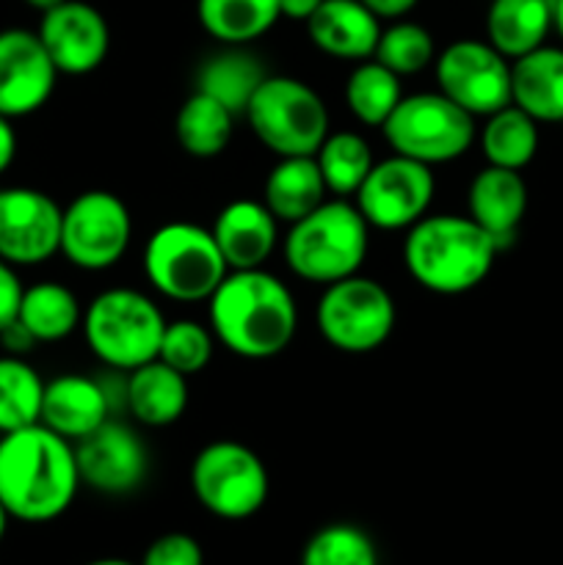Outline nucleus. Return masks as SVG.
<instances>
[{"label": "nucleus", "instance_id": "21", "mask_svg": "<svg viewBox=\"0 0 563 565\" xmlns=\"http://www.w3.org/2000/svg\"><path fill=\"white\" fill-rule=\"evenodd\" d=\"M309 39L320 53L340 61L373 58L381 20L362 0H323L307 20Z\"/></svg>", "mask_w": 563, "mask_h": 565}, {"label": "nucleus", "instance_id": "20", "mask_svg": "<svg viewBox=\"0 0 563 565\" xmlns=\"http://www.w3.org/2000/svg\"><path fill=\"white\" fill-rule=\"evenodd\" d=\"M528 213V182L519 171L486 166L472 177L467 191V215L484 226L500 248L517 237Z\"/></svg>", "mask_w": 563, "mask_h": 565}, {"label": "nucleus", "instance_id": "39", "mask_svg": "<svg viewBox=\"0 0 563 565\" xmlns=\"http://www.w3.org/2000/svg\"><path fill=\"white\" fill-rule=\"evenodd\" d=\"M0 342H3V348L11 356H22V353L31 351L33 345H39V342L33 340L31 331H28L20 320H14V323L6 326V329L0 331Z\"/></svg>", "mask_w": 563, "mask_h": 565}, {"label": "nucleus", "instance_id": "44", "mask_svg": "<svg viewBox=\"0 0 563 565\" xmlns=\"http://www.w3.org/2000/svg\"><path fill=\"white\" fill-rule=\"evenodd\" d=\"M22 3H28L31 6V9H36V11H50V9H55V6L59 3H64V0H22Z\"/></svg>", "mask_w": 563, "mask_h": 565}, {"label": "nucleus", "instance_id": "7", "mask_svg": "<svg viewBox=\"0 0 563 565\" xmlns=\"http://www.w3.org/2000/svg\"><path fill=\"white\" fill-rule=\"evenodd\" d=\"M259 143L279 158L315 154L329 136V108L309 83L268 75L254 92L246 114Z\"/></svg>", "mask_w": 563, "mask_h": 565}, {"label": "nucleus", "instance_id": "32", "mask_svg": "<svg viewBox=\"0 0 563 565\" xmlns=\"http://www.w3.org/2000/svg\"><path fill=\"white\" fill-rule=\"evenodd\" d=\"M315 160H318L326 188L337 199L357 196L359 185H362L364 177L370 174L375 163L370 143L359 132L351 130L329 132L318 152H315Z\"/></svg>", "mask_w": 563, "mask_h": 565}, {"label": "nucleus", "instance_id": "36", "mask_svg": "<svg viewBox=\"0 0 563 565\" xmlns=\"http://www.w3.org/2000/svg\"><path fill=\"white\" fill-rule=\"evenodd\" d=\"M215 351V334L210 326H202L199 320H171L166 323L163 340H160L158 359L174 367L182 375L202 373L210 364Z\"/></svg>", "mask_w": 563, "mask_h": 565}, {"label": "nucleus", "instance_id": "23", "mask_svg": "<svg viewBox=\"0 0 563 565\" xmlns=\"http://www.w3.org/2000/svg\"><path fill=\"white\" fill-rule=\"evenodd\" d=\"M125 406L147 428H166L188 408V375L160 359L130 370L125 381Z\"/></svg>", "mask_w": 563, "mask_h": 565}, {"label": "nucleus", "instance_id": "28", "mask_svg": "<svg viewBox=\"0 0 563 565\" xmlns=\"http://www.w3.org/2000/svg\"><path fill=\"white\" fill-rule=\"evenodd\" d=\"M232 132H235V114L204 92H193L177 110V143L191 158H219L230 147Z\"/></svg>", "mask_w": 563, "mask_h": 565}, {"label": "nucleus", "instance_id": "27", "mask_svg": "<svg viewBox=\"0 0 563 565\" xmlns=\"http://www.w3.org/2000/svg\"><path fill=\"white\" fill-rule=\"evenodd\" d=\"M199 25L226 47L265 36L279 20V0H196Z\"/></svg>", "mask_w": 563, "mask_h": 565}, {"label": "nucleus", "instance_id": "29", "mask_svg": "<svg viewBox=\"0 0 563 565\" xmlns=\"http://www.w3.org/2000/svg\"><path fill=\"white\" fill-rule=\"evenodd\" d=\"M17 320L36 342H61L83 323V309L75 292L61 281H36L22 290Z\"/></svg>", "mask_w": 563, "mask_h": 565}, {"label": "nucleus", "instance_id": "26", "mask_svg": "<svg viewBox=\"0 0 563 565\" xmlns=\"http://www.w3.org/2000/svg\"><path fill=\"white\" fill-rule=\"evenodd\" d=\"M268 77L265 66L241 47H226L210 55L196 75V92L210 94L235 116L246 114L254 92Z\"/></svg>", "mask_w": 563, "mask_h": 565}, {"label": "nucleus", "instance_id": "12", "mask_svg": "<svg viewBox=\"0 0 563 565\" xmlns=\"http://www.w3.org/2000/svg\"><path fill=\"white\" fill-rule=\"evenodd\" d=\"M436 180L431 166L419 160L392 154L373 163L370 174L357 191V207L370 230L401 232L428 215L434 202Z\"/></svg>", "mask_w": 563, "mask_h": 565}, {"label": "nucleus", "instance_id": "43", "mask_svg": "<svg viewBox=\"0 0 563 565\" xmlns=\"http://www.w3.org/2000/svg\"><path fill=\"white\" fill-rule=\"evenodd\" d=\"M552 28L563 39V0H552Z\"/></svg>", "mask_w": 563, "mask_h": 565}, {"label": "nucleus", "instance_id": "41", "mask_svg": "<svg viewBox=\"0 0 563 565\" xmlns=\"http://www.w3.org/2000/svg\"><path fill=\"white\" fill-rule=\"evenodd\" d=\"M379 20H401L406 17L419 0H362Z\"/></svg>", "mask_w": 563, "mask_h": 565}, {"label": "nucleus", "instance_id": "2", "mask_svg": "<svg viewBox=\"0 0 563 565\" xmlns=\"http://www.w3.org/2000/svg\"><path fill=\"white\" fill-rule=\"evenodd\" d=\"M208 315L215 342L252 362L287 351L298 329L290 287L265 268L230 270L208 298Z\"/></svg>", "mask_w": 563, "mask_h": 565}, {"label": "nucleus", "instance_id": "16", "mask_svg": "<svg viewBox=\"0 0 563 565\" xmlns=\"http://www.w3.org/2000/svg\"><path fill=\"white\" fill-rule=\"evenodd\" d=\"M55 81L59 70L36 31H0V114L9 119L36 114L53 97Z\"/></svg>", "mask_w": 563, "mask_h": 565}, {"label": "nucleus", "instance_id": "11", "mask_svg": "<svg viewBox=\"0 0 563 565\" xmlns=\"http://www.w3.org/2000/svg\"><path fill=\"white\" fill-rule=\"evenodd\" d=\"M132 241L130 207L110 191H83L64 207L61 254L81 270H108Z\"/></svg>", "mask_w": 563, "mask_h": 565}, {"label": "nucleus", "instance_id": "17", "mask_svg": "<svg viewBox=\"0 0 563 565\" xmlns=\"http://www.w3.org/2000/svg\"><path fill=\"white\" fill-rule=\"evenodd\" d=\"M36 33L59 75H88L108 58V20L103 11L83 0H64L44 11Z\"/></svg>", "mask_w": 563, "mask_h": 565}, {"label": "nucleus", "instance_id": "42", "mask_svg": "<svg viewBox=\"0 0 563 565\" xmlns=\"http://www.w3.org/2000/svg\"><path fill=\"white\" fill-rule=\"evenodd\" d=\"M323 0H279V14L293 22H307Z\"/></svg>", "mask_w": 563, "mask_h": 565}, {"label": "nucleus", "instance_id": "10", "mask_svg": "<svg viewBox=\"0 0 563 565\" xmlns=\"http://www.w3.org/2000/svg\"><path fill=\"white\" fill-rule=\"evenodd\" d=\"M191 489L199 505L224 522H243L263 511L270 480L263 458L241 441H210L191 463Z\"/></svg>", "mask_w": 563, "mask_h": 565}, {"label": "nucleus", "instance_id": "5", "mask_svg": "<svg viewBox=\"0 0 563 565\" xmlns=\"http://www.w3.org/2000/svg\"><path fill=\"white\" fill-rule=\"evenodd\" d=\"M166 323L169 320L147 292L132 287H110L92 298L81 326L88 351L105 367L130 373L158 359Z\"/></svg>", "mask_w": 563, "mask_h": 565}, {"label": "nucleus", "instance_id": "33", "mask_svg": "<svg viewBox=\"0 0 563 565\" xmlns=\"http://www.w3.org/2000/svg\"><path fill=\"white\" fill-rule=\"evenodd\" d=\"M44 381L22 356H0V434L36 425L42 417Z\"/></svg>", "mask_w": 563, "mask_h": 565}, {"label": "nucleus", "instance_id": "25", "mask_svg": "<svg viewBox=\"0 0 563 565\" xmlns=\"http://www.w3.org/2000/svg\"><path fill=\"white\" fill-rule=\"evenodd\" d=\"M552 31V0H491L486 14V42L517 61L541 47Z\"/></svg>", "mask_w": 563, "mask_h": 565}, {"label": "nucleus", "instance_id": "8", "mask_svg": "<svg viewBox=\"0 0 563 565\" xmlns=\"http://www.w3.org/2000/svg\"><path fill=\"white\" fill-rule=\"evenodd\" d=\"M392 152L419 160L425 166H442L461 158L475 143V116L458 108L442 92H419L403 97L390 119L381 125Z\"/></svg>", "mask_w": 563, "mask_h": 565}, {"label": "nucleus", "instance_id": "4", "mask_svg": "<svg viewBox=\"0 0 563 565\" xmlns=\"http://www.w3.org/2000/svg\"><path fill=\"white\" fill-rule=\"evenodd\" d=\"M370 248V224L357 204L326 199L320 207L290 224L282 254L298 279L312 285H334L359 274Z\"/></svg>", "mask_w": 563, "mask_h": 565}, {"label": "nucleus", "instance_id": "37", "mask_svg": "<svg viewBox=\"0 0 563 565\" xmlns=\"http://www.w3.org/2000/svg\"><path fill=\"white\" fill-rule=\"evenodd\" d=\"M138 565H204V552L193 535L166 533L147 546Z\"/></svg>", "mask_w": 563, "mask_h": 565}, {"label": "nucleus", "instance_id": "22", "mask_svg": "<svg viewBox=\"0 0 563 565\" xmlns=\"http://www.w3.org/2000/svg\"><path fill=\"white\" fill-rule=\"evenodd\" d=\"M511 103L535 121H563V47L541 44L511 61Z\"/></svg>", "mask_w": 563, "mask_h": 565}, {"label": "nucleus", "instance_id": "30", "mask_svg": "<svg viewBox=\"0 0 563 565\" xmlns=\"http://www.w3.org/2000/svg\"><path fill=\"white\" fill-rule=\"evenodd\" d=\"M480 149L489 166L522 171L539 152V121L517 105L495 110L480 127Z\"/></svg>", "mask_w": 563, "mask_h": 565}, {"label": "nucleus", "instance_id": "38", "mask_svg": "<svg viewBox=\"0 0 563 565\" xmlns=\"http://www.w3.org/2000/svg\"><path fill=\"white\" fill-rule=\"evenodd\" d=\"M22 290H25V287H22L20 274H17L14 265H9L6 259H0V331L17 320V312H20V301H22Z\"/></svg>", "mask_w": 563, "mask_h": 565}, {"label": "nucleus", "instance_id": "6", "mask_svg": "<svg viewBox=\"0 0 563 565\" xmlns=\"http://www.w3.org/2000/svg\"><path fill=\"white\" fill-rule=\"evenodd\" d=\"M144 274L169 301H208L230 274L213 232L191 221H169L144 246Z\"/></svg>", "mask_w": 563, "mask_h": 565}, {"label": "nucleus", "instance_id": "40", "mask_svg": "<svg viewBox=\"0 0 563 565\" xmlns=\"http://www.w3.org/2000/svg\"><path fill=\"white\" fill-rule=\"evenodd\" d=\"M17 158V130L9 116L0 114V174L11 169Z\"/></svg>", "mask_w": 563, "mask_h": 565}, {"label": "nucleus", "instance_id": "31", "mask_svg": "<svg viewBox=\"0 0 563 565\" xmlns=\"http://www.w3.org/2000/svg\"><path fill=\"white\" fill-rule=\"evenodd\" d=\"M403 99L401 77L375 58L359 61L346 81V105L364 127H381Z\"/></svg>", "mask_w": 563, "mask_h": 565}, {"label": "nucleus", "instance_id": "14", "mask_svg": "<svg viewBox=\"0 0 563 565\" xmlns=\"http://www.w3.org/2000/svg\"><path fill=\"white\" fill-rule=\"evenodd\" d=\"M64 207L39 188H0V259L33 268L61 252Z\"/></svg>", "mask_w": 563, "mask_h": 565}, {"label": "nucleus", "instance_id": "9", "mask_svg": "<svg viewBox=\"0 0 563 565\" xmlns=\"http://www.w3.org/2000/svg\"><path fill=\"white\" fill-rule=\"evenodd\" d=\"M397 307L392 292L370 276H348V279L326 285L315 307V326L320 337L334 351L373 353L384 345L395 331Z\"/></svg>", "mask_w": 563, "mask_h": 565}, {"label": "nucleus", "instance_id": "45", "mask_svg": "<svg viewBox=\"0 0 563 565\" xmlns=\"http://www.w3.org/2000/svg\"><path fill=\"white\" fill-rule=\"evenodd\" d=\"M86 565H138V563H130V561H121V557H99V561H92Z\"/></svg>", "mask_w": 563, "mask_h": 565}, {"label": "nucleus", "instance_id": "3", "mask_svg": "<svg viewBox=\"0 0 563 565\" xmlns=\"http://www.w3.org/2000/svg\"><path fill=\"white\" fill-rule=\"evenodd\" d=\"M497 252L495 237L469 215H425L403 237L408 276L436 296H461L484 285Z\"/></svg>", "mask_w": 563, "mask_h": 565}, {"label": "nucleus", "instance_id": "24", "mask_svg": "<svg viewBox=\"0 0 563 565\" xmlns=\"http://www.w3.org/2000/svg\"><path fill=\"white\" fill-rule=\"evenodd\" d=\"M326 193L329 188H326L315 154H296V158H279V163L268 171L263 204L279 224L290 226L320 207L326 202Z\"/></svg>", "mask_w": 563, "mask_h": 565}, {"label": "nucleus", "instance_id": "46", "mask_svg": "<svg viewBox=\"0 0 563 565\" xmlns=\"http://www.w3.org/2000/svg\"><path fill=\"white\" fill-rule=\"evenodd\" d=\"M9 522H11L9 511H6V508H3V502H0V541H3L6 530H9Z\"/></svg>", "mask_w": 563, "mask_h": 565}, {"label": "nucleus", "instance_id": "13", "mask_svg": "<svg viewBox=\"0 0 563 565\" xmlns=\"http://www.w3.org/2000/svg\"><path fill=\"white\" fill-rule=\"evenodd\" d=\"M436 83L469 116L511 105V61L480 39H458L436 55Z\"/></svg>", "mask_w": 563, "mask_h": 565}, {"label": "nucleus", "instance_id": "1", "mask_svg": "<svg viewBox=\"0 0 563 565\" xmlns=\"http://www.w3.org/2000/svg\"><path fill=\"white\" fill-rule=\"evenodd\" d=\"M81 486L75 445L47 425L0 434V502L11 519L55 522L70 511Z\"/></svg>", "mask_w": 563, "mask_h": 565}, {"label": "nucleus", "instance_id": "34", "mask_svg": "<svg viewBox=\"0 0 563 565\" xmlns=\"http://www.w3.org/2000/svg\"><path fill=\"white\" fill-rule=\"evenodd\" d=\"M301 565H379V550L362 527L337 522L309 535Z\"/></svg>", "mask_w": 563, "mask_h": 565}, {"label": "nucleus", "instance_id": "35", "mask_svg": "<svg viewBox=\"0 0 563 565\" xmlns=\"http://www.w3.org/2000/svg\"><path fill=\"white\" fill-rule=\"evenodd\" d=\"M373 58L395 72L397 77L417 75L434 64L436 44L428 28L412 20H395L390 28H381Z\"/></svg>", "mask_w": 563, "mask_h": 565}, {"label": "nucleus", "instance_id": "19", "mask_svg": "<svg viewBox=\"0 0 563 565\" xmlns=\"http://www.w3.org/2000/svg\"><path fill=\"white\" fill-rule=\"evenodd\" d=\"M110 412L114 406H110L103 381L70 373L44 384L39 423L75 445L83 436L97 430L110 417Z\"/></svg>", "mask_w": 563, "mask_h": 565}, {"label": "nucleus", "instance_id": "18", "mask_svg": "<svg viewBox=\"0 0 563 565\" xmlns=\"http://www.w3.org/2000/svg\"><path fill=\"white\" fill-rule=\"evenodd\" d=\"M230 270L265 268L279 243V221L257 199H235L210 226Z\"/></svg>", "mask_w": 563, "mask_h": 565}, {"label": "nucleus", "instance_id": "15", "mask_svg": "<svg viewBox=\"0 0 563 565\" xmlns=\"http://www.w3.org/2000/svg\"><path fill=\"white\" fill-rule=\"evenodd\" d=\"M75 461L81 483L108 497L132 494L149 475V450L144 439L114 417L75 441Z\"/></svg>", "mask_w": 563, "mask_h": 565}]
</instances>
